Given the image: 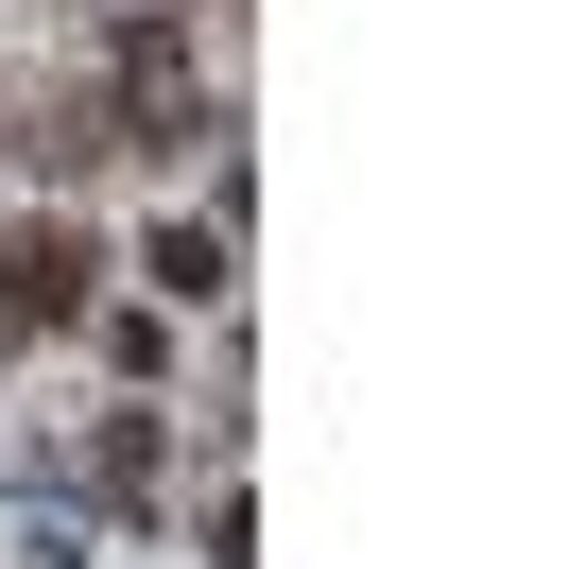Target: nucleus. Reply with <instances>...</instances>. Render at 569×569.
<instances>
[{
  "label": "nucleus",
  "instance_id": "obj_1",
  "mask_svg": "<svg viewBox=\"0 0 569 569\" xmlns=\"http://www.w3.org/2000/svg\"><path fill=\"white\" fill-rule=\"evenodd\" d=\"M87 311V242L70 224H18V242H0V328H70Z\"/></svg>",
  "mask_w": 569,
  "mask_h": 569
},
{
  "label": "nucleus",
  "instance_id": "obj_2",
  "mask_svg": "<svg viewBox=\"0 0 569 569\" xmlns=\"http://www.w3.org/2000/svg\"><path fill=\"white\" fill-rule=\"evenodd\" d=\"M156 293H224V242H208V224H156Z\"/></svg>",
  "mask_w": 569,
  "mask_h": 569
}]
</instances>
